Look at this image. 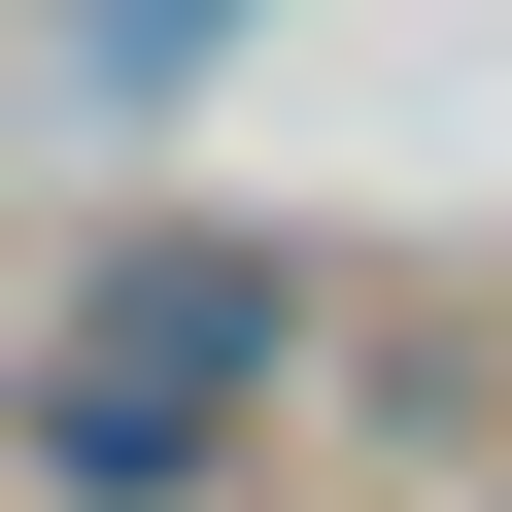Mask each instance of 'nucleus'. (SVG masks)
I'll return each mask as SVG.
<instances>
[{"label":"nucleus","instance_id":"nucleus-1","mask_svg":"<svg viewBox=\"0 0 512 512\" xmlns=\"http://www.w3.org/2000/svg\"><path fill=\"white\" fill-rule=\"evenodd\" d=\"M274 376H308V274L274 239H103L69 342L0 376V444H35V512H205L239 444H274Z\"/></svg>","mask_w":512,"mask_h":512}]
</instances>
